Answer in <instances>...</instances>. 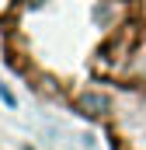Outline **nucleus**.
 Returning a JSON list of instances; mask_svg holds the SVG:
<instances>
[{
    "mask_svg": "<svg viewBox=\"0 0 146 150\" xmlns=\"http://www.w3.org/2000/svg\"><path fill=\"white\" fill-rule=\"evenodd\" d=\"M32 4H38V0H32Z\"/></svg>",
    "mask_w": 146,
    "mask_h": 150,
    "instance_id": "f257e3e1",
    "label": "nucleus"
}]
</instances>
